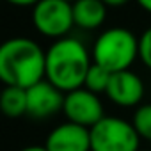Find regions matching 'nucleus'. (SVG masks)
<instances>
[{
    "mask_svg": "<svg viewBox=\"0 0 151 151\" xmlns=\"http://www.w3.org/2000/svg\"><path fill=\"white\" fill-rule=\"evenodd\" d=\"M91 55L110 73L130 69L139 57V37L124 27H110L96 37Z\"/></svg>",
    "mask_w": 151,
    "mask_h": 151,
    "instance_id": "3",
    "label": "nucleus"
},
{
    "mask_svg": "<svg viewBox=\"0 0 151 151\" xmlns=\"http://www.w3.org/2000/svg\"><path fill=\"white\" fill-rule=\"evenodd\" d=\"M0 109L7 117H20L27 114V89L6 86L0 94Z\"/></svg>",
    "mask_w": 151,
    "mask_h": 151,
    "instance_id": "11",
    "label": "nucleus"
},
{
    "mask_svg": "<svg viewBox=\"0 0 151 151\" xmlns=\"http://www.w3.org/2000/svg\"><path fill=\"white\" fill-rule=\"evenodd\" d=\"M45 147L48 151H91V130L66 121L48 133Z\"/></svg>",
    "mask_w": 151,
    "mask_h": 151,
    "instance_id": "9",
    "label": "nucleus"
},
{
    "mask_svg": "<svg viewBox=\"0 0 151 151\" xmlns=\"http://www.w3.org/2000/svg\"><path fill=\"white\" fill-rule=\"evenodd\" d=\"M140 137L123 117L105 116L91 128V151H139Z\"/></svg>",
    "mask_w": 151,
    "mask_h": 151,
    "instance_id": "4",
    "label": "nucleus"
},
{
    "mask_svg": "<svg viewBox=\"0 0 151 151\" xmlns=\"http://www.w3.org/2000/svg\"><path fill=\"white\" fill-rule=\"evenodd\" d=\"M20 151H48V149L45 146H27V147H23Z\"/></svg>",
    "mask_w": 151,
    "mask_h": 151,
    "instance_id": "18",
    "label": "nucleus"
},
{
    "mask_svg": "<svg viewBox=\"0 0 151 151\" xmlns=\"http://www.w3.org/2000/svg\"><path fill=\"white\" fill-rule=\"evenodd\" d=\"M105 94L117 107H123V109L139 107V103L144 98L142 78L132 69L112 73V78Z\"/></svg>",
    "mask_w": 151,
    "mask_h": 151,
    "instance_id": "8",
    "label": "nucleus"
},
{
    "mask_svg": "<svg viewBox=\"0 0 151 151\" xmlns=\"http://www.w3.org/2000/svg\"><path fill=\"white\" fill-rule=\"evenodd\" d=\"M110 78H112V73L109 69H105L103 66L100 64H94L89 68L87 71V77H86V82H84V87L94 94H105L107 89H109V84H110Z\"/></svg>",
    "mask_w": 151,
    "mask_h": 151,
    "instance_id": "12",
    "label": "nucleus"
},
{
    "mask_svg": "<svg viewBox=\"0 0 151 151\" xmlns=\"http://www.w3.org/2000/svg\"><path fill=\"white\" fill-rule=\"evenodd\" d=\"M132 124L137 130L140 139L151 142V103L137 107V110L133 112Z\"/></svg>",
    "mask_w": 151,
    "mask_h": 151,
    "instance_id": "13",
    "label": "nucleus"
},
{
    "mask_svg": "<svg viewBox=\"0 0 151 151\" xmlns=\"http://www.w3.org/2000/svg\"><path fill=\"white\" fill-rule=\"evenodd\" d=\"M66 2H69V4H73V2H77V0H66Z\"/></svg>",
    "mask_w": 151,
    "mask_h": 151,
    "instance_id": "19",
    "label": "nucleus"
},
{
    "mask_svg": "<svg viewBox=\"0 0 151 151\" xmlns=\"http://www.w3.org/2000/svg\"><path fill=\"white\" fill-rule=\"evenodd\" d=\"M62 112L69 123L86 126L89 130L105 117V109L100 100V94H94L86 87L66 93Z\"/></svg>",
    "mask_w": 151,
    "mask_h": 151,
    "instance_id": "6",
    "label": "nucleus"
},
{
    "mask_svg": "<svg viewBox=\"0 0 151 151\" xmlns=\"http://www.w3.org/2000/svg\"><path fill=\"white\" fill-rule=\"evenodd\" d=\"M36 30L50 39H62L75 27L73 6L66 0H39L32 7Z\"/></svg>",
    "mask_w": 151,
    "mask_h": 151,
    "instance_id": "5",
    "label": "nucleus"
},
{
    "mask_svg": "<svg viewBox=\"0 0 151 151\" xmlns=\"http://www.w3.org/2000/svg\"><path fill=\"white\" fill-rule=\"evenodd\" d=\"M135 2L139 4V7H142L146 13L151 14V0H135Z\"/></svg>",
    "mask_w": 151,
    "mask_h": 151,
    "instance_id": "17",
    "label": "nucleus"
},
{
    "mask_svg": "<svg viewBox=\"0 0 151 151\" xmlns=\"http://www.w3.org/2000/svg\"><path fill=\"white\" fill-rule=\"evenodd\" d=\"M139 151H151V149H139Z\"/></svg>",
    "mask_w": 151,
    "mask_h": 151,
    "instance_id": "20",
    "label": "nucleus"
},
{
    "mask_svg": "<svg viewBox=\"0 0 151 151\" xmlns=\"http://www.w3.org/2000/svg\"><path fill=\"white\" fill-rule=\"evenodd\" d=\"M139 59L147 69H151V27H147L139 37Z\"/></svg>",
    "mask_w": 151,
    "mask_h": 151,
    "instance_id": "14",
    "label": "nucleus"
},
{
    "mask_svg": "<svg viewBox=\"0 0 151 151\" xmlns=\"http://www.w3.org/2000/svg\"><path fill=\"white\" fill-rule=\"evenodd\" d=\"M101 2H103L107 7H123L124 4L130 2V0H101Z\"/></svg>",
    "mask_w": 151,
    "mask_h": 151,
    "instance_id": "16",
    "label": "nucleus"
},
{
    "mask_svg": "<svg viewBox=\"0 0 151 151\" xmlns=\"http://www.w3.org/2000/svg\"><path fill=\"white\" fill-rule=\"evenodd\" d=\"M46 77V52L29 37H11L0 46V80L29 89Z\"/></svg>",
    "mask_w": 151,
    "mask_h": 151,
    "instance_id": "2",
    "label": "nucleus"
},
{
    "mask_svg": "<svg viewBox=\"0 0 151 151\" xmlns=\"http://www.w3.org/2000/svg\"><path fill=\"white\" fill-rule=\"evenodd\" d=\"M93 66V55L86 45L66 36L53 41L46 50V80L64 94L84 87L87 71Z\"/></svg>",
    "mask_w": 151,
    "mask_h": 151,
    "instance_id": "1",
    "label": "nucleus"
},
{
    "mask_svg": "<svg viewBox=\"0 0 151 151\" xmlns=\"http://www.w3.org/2000/svg\"><path fill=\"white\" fill-rule=\"evenodd\" d=\"M71 6L75 27L82 30H96L107 20V6L101 0H77Z\"/></svg>",
    "mask_w": 151,
    "mask_h": 151,
    "instance_id": "10",
    "label": "nucleus"
},
{
    "mask_svg": "<svg viewBox=\"0 0 151 151\" xmlns=\"http://www.w3.org/2000/svg\"><path fill=\"white\" fill-rule=\"evenodd\" d=\"M6 2L14 7H34L39 0H6Z\"/></svg>",
    "mask_w": 151,
    "mask_h": 151,
    "instance_id": "15",
    "label": "nucleus"
},
{
    "mask_svg": "<svg viewBox=\"0 0 151 151\" xmlns=\"http://www.w3.org/2000/svg\"><path fill=\"white\" fill-rule=\"evenodd\" d=\"M64 93L46 78L27 89V116L32 119H46L62 112Z\"/></svg>",
    "mask_w": 151,
    "mask_h": 151,
    "instance_id": "7",
    "label": "nucleus"
}]
</instances>
